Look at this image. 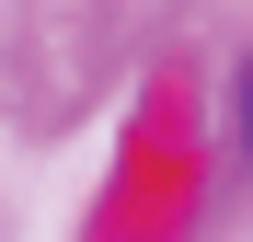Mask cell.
Listing matches in <instances>:
<instances>
[{
  "instance_id": "1",
  "label": "cell",
  "mask_w": 253,
  "mask_h": 242,
  "mask_svg": "<svg viewBox=\"0 0 253 242\" xmlns=\"http://www.w3.org/2000/svg\"><path fill=\"white\" fill-rule=\"evenodd\" d=\"M242 139H253V69H242Z\"/></svg>"
}]
</instances>
